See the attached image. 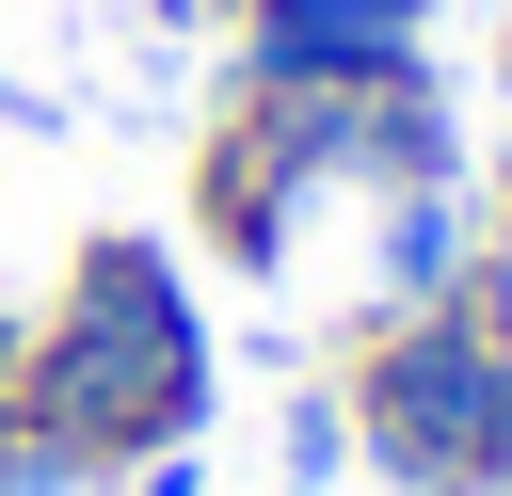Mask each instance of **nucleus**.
<instances>
[{"label": "nucleus", "mask_w": 512, "mask_h": 496, "mask_svg": "<svg viewBox=\"0 0 512 496\" xmlns=\"http://www.w3.org/2000/svg\"><path fill=\"white\" fill-rule=\"evenodd\" d=\"M0 400H16L32 432H64L96 480H128L144 448H208L224 368H208V320H192L176 240L96 224V240L64 256V304L32 320V352H16V384H0Z\"/></svg>", "instance_id": "1"}, {"label": "nucleus", "mask_w": 512, "mask_h": 496, "mask_svg": "<svg viewBox=\"0 0 512 496\" xmlns=\"http://www.w3.org/2000/svg\"><path fill=\"white\" fill-rule=\"evenodd\" d=\"M496 400H512V352L464 320V304H384L336 416L352 448L400 480V496H496Z\"/></svg>", "instance_id": "2"}, {"label": "nucleus", "mask_w": 512, "mask_h": 496, "mask_svg": "<svg viewBox=\"0 0 512 496\" xmlns=\"http://www.w3.org/2000/svg\"><path fill=\"white\" fill-rule=\"evenodd\" d=\"M432 0H240V80H400Z\"/></svg>", "instance_id": "3"}, {"label": "nucleus", "mask_w": 512, "mask_h": 496, "mask_svg": "<svg viewBox=\"0 0 512 496\" xmlns=\"http://www.w3.org/2000/svg\"><path fill=\"white\" fill-rule=\"evenodd\" d=\"M368 208H384V240H368V288H384V304H448V288H464V240H480L464 176H416V192H368Z\"/></svg>", "instance_id": "4"}, {"label": "nucleus", "mask_w": 512, "mask_h": 496, "mask_svg": "<svg viewBox=\"0 0 512 496\" xmlns=\"http://www.w3.org/2000/svg\"><path fill=\"white\" fill-rule=\"evenodd\" d=\"M496 352H512V176H496V208H480V240H464V288H448Z\"/></svg>", "instance_id": "5"}, {"label": "nucleus", "mask_w": 512, "mask_h": 496, "mask_svg": "<svg viewBox=\"0 0 512 496\" xmlns=\"http://www.w3.org/2000/svg\"><path fill=\"white\" fill-rule=\"evenodd\" d=\"M0 496H96V464H80L64 432H32V416L0 400Z\"/></svg>", "instance_id": "6"}, {"label": "nucleus", "mask_w": 512, "mask_h": 496, "mask_svg": "<svg viewBox=\"0 0 512 496\" xmlns=\"http://www.w3.org/2000/svg\"><path fill=\"white\" fill-rule=\"evenodd\" d=\"M336 464H352V416H336V400H304V432H288V480H304V496H320V480H336Z\"/></svg>", "instance_id": "7"}, {"label": "nucleus", "mask_w": 512, "mask_h": 496, "mask_svg": "<svg viewBox=\"0 0 512 496\" xmlns=\"http://www.w3.org/2000/svg\"><path fill=\"white\" fill-rule=\"evenodd\" d=\"M128 496H208V448H144V464H128Z\"/></svg>", "instance_id": "8"}, {"label": "nucleus", "mask_w": 512, "mask_h": 496, "mask_svg": "<svg viewBox=\"0 0 512 496\" xmlns=\"http://www.w3.org/2000/svg\"><path fill=\"white\" fill-rule=\"evenodd\" d=\"M16 352H32V320H16V288H0V384H16Z\"/></svg>", "instance_id": "9"}, {"label": "nucleus", "mask_w": 512, "mask_h": 496, "mask_svg": "<svg viewBox=\"0 0 512 496\" xmlns=\"http://www.w3.org/2000/svg\"><path fill=\"white\" fill-rule=\"evenodd\" d=\"M496 80H512V32H496Z\"/></svg>", "instance_id": "10"}, {"label": "nucleus", "mask_w": 512, "mask_h": 496, "mask_svg": "<svg viewBox=\"0 0 512 496\" xmlns=\"http://www.w3.org/2000/svg\"><path fill=\"white\" fill-rule=\"evenodd\" d=\"M272 496H304V480H272Z\"/></svg>", "instance_id": "11"}]
</instances>
